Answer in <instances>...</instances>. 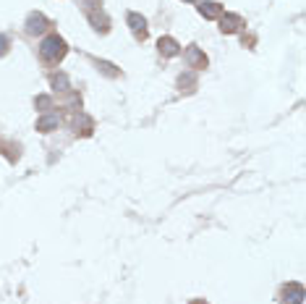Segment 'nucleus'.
<instances>
[{"label": "nucleus", "instance_id": "obj_1", "mask_svg": "<svg viewBox=\"0 0 306 304\" xmlns=\"http://www.w3.org/2000/svg\"><path fill=\"white\" fill-rule=\"evenodd\" d=\"M39 55L45 60H50V63H55V60H60L66 55V42L60 37H48L42 45H39Z\"/></svg>", "mask_w": 306, "mask_h": 304}, {"label": "nucleus", "instance_id": "obj_2", "mask_svg": "<svg viewBox=\"0 0 306 304\" xmlns=\"http://www.w3.org/2000/svg\"><path fill=\"white\" fill-rule=\"evenodd\" d=\"M26 29H29V34H37V32H45L48 29V19L42 16V13H32L26 21Z\"/></svg>", "mask_w": 306, "mask_h": 304}, {"label": "nucleus", "instance_id": "obj_3", "mask_svg": "<svg viewBox=\"0 0 306 304\" xmlns=\"http://www.w3.org/2000/svg\"><path fill=\"white\" fill-rule=\"evenodd\" d=\"M199 13H202L204 19H217L220 13H223V8L215 3V0H207V3H202V6H199Z\"/></svg>", "mask_w": 306, "mask_h": 304}, {"label": "nucleus", "instance_id": "obj_4", "mask_svg": "<svg viewBox=\"0 0 306 304\" xmlns=\"http://www.w3.org/2000/svg\"><path fill=\"white\" fill-rule=\"evenodd\" d=\"M128 24H131V29H134L136 37H144L147 34V21L139 16V13H128Z\"/></svg>", "mask_w": 306, "mask_h": 304}, {"label": "nucleus", "instance_id": "obj_5", "mask_svg": "<svg viewBox=\"0 0 306 304\" xmlns=\"http://www.w3.org/2000/svg\"><path fill=\"white\" fill-rule=\"evenodd\" d=\"M301 299H303V288L296 286V283H290L285 288V304H301Z\"/></svg>", "mask_w": 306, "mask_h": 304}, {"label": "nucleus", "instance_id": "obj_6", "mask_svg": "<svg viewBox=\"0 0 306 304\" xmlns=\"http://www.w3.org/2000/svg\"><path fill=\"white\" fill-rule=\"evenodd\" d=\"M157 45H160V53H165V55H178V48H181V45L170 37H162Z\"/></svg>", "mask_w": 306, "mask_h": 304}, {"label": "nucleus", "instance_id": "obj_7", "mask_svg": "<svg viewBox=\"0 0 306 304\" xmlns=\"http://www.w3.org/2000/svg\"><path fill=\"white\" fill-rule=\"evenodd\" d=\"M189 60H191V66H199V68H204V66H207V58H204L202 53H199L196 48H191V50H189Z\"/></svg>", "mask_w": 306, "mask_h": 304}, {"label": "nucleus", "instance_id": "obj_8", "mask_svg": "<svg viewBox=\"0 0 306 304\" xmlns=\"http://www.w3.org/2000/svg\"><path fill=\"white\" fill-rule=\"evenodd\" d=\"M241 26V16H225L223 19V32H236Z\"/></svg>", "mask_w": 306, "mask_h": 304}, {"label": "nucleus", "instance_id": "obj_9", "mask_svg": "<svg viewBox=\"0 0 306 304\" xmlns=\"http://www.w3.org/2000/svg\"><path fill=\"white\" fill-rule=\"evenodd\" d=\"M55 124H58V116H50V118H42L37 126H39V131H48V129H53Z\"/></svg>", "mask_w": 306, "mask_h": 304}, {"label": "nucleus", "instance_id": "obj_10", "mask_svg": "<svg viewBox=\"0 0 306 304\" xmlns=\"http://www.w3.org/2000/svg\"><path fill=\"white\" fill-rule=\"evenodd\" d=\"M6 53H8V40L0 34V55H6Z\"/></svg>", "mask_w": 306, "mask_h": 304}, {"label": "nucleus", "instance_id": "obj_11", "mask_svg": "<svg viewBox=\"0 0 306 304\" xmlns=\"http://www.w3.org/2000/svg\"><path fill=\"white\" fill-rule=\"evenodd\" d=\"M191 304H207L204 299H196V301H191Z\"/></svg>", "mask_w": 306, "mask_h": 304}, {"label": "nucleus", "instance_id": "obj_12", "mask_svg": "<svg viewBox=\"0 0 306 304\" xmlns=\"http://www.w3.org/2000/svg\"><path fill=\"white\" fill-rule=\"evenodd\" d=\"M186 3H194V0H186Z\"/></svg>", "mask_w": 306, "mask_h": 304}]
</instances>
